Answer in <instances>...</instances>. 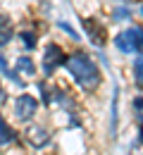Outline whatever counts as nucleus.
Here are the masks:
<instances>
[{"mask_svg": "<svg viewBox=\"0 0 143 155\" xmlns=\"http://www.w3.org/2000/svg\"><path fill=\"white\" fill-rule=\"evenodd\" d=\"M64 69L69 72V77L74 79V84L86 91V93H93L98 86H100V67L96 64V60L86 53H72L67 55L64 62Z\"/></svg>", "mask_w": 143, "mask_h": 155, "instance_id": "nucleus-1", "label": "nucleus"}, {"mask_svg": "<svg viewBox=\"0 0 143 155\" xmlns=\"http://www.w3.org/2000/svg\"><path fill=\"white\" fill-rule=\"evenodd\" d=\"M38 112V100L36 96H31V93H19V96L12 98V105H10V115L15 122H24V124H29L34 117Z\"/></svg>", "mask_w": 143, "mask_h": 155, "instance_id": "nucleus-2", "label": "nucleus"}, {"mask_svg": "<svg viewBox=\"0 0 143 155\" xmlns=\"http://www.w3.org/2000/svg\"><path fill=\"white\" fill-rule=\"evenodd\" d=\"M64 62H67V53H64V48H62L60 43H55V41H48V45L43 48V60H41V69H43V77H53L60 67H64Z\"/></svg>", "mask_w": 143, "mask_h": 155, "instance_id": "nucleus-3", "label": "nucleus"}, {"mask_svg": "<svg viewBox=\"0 0 143 155\" xmlns=\"http://www.w3.org/2000/svg\"><path fill=\"white\" fill-rule=\"evenodd\" d=\"M115 45L124 55H134V53H143V29L141 26H129L115 36Z\"/></svg>", "mask_w": 143, "mask_h": 155, "instance_id": "nucleus-4", "label": "nucleus"}, {"mask_svg": "<svg viewBox=\"0 0 143 155\" xmlns=\"http://www.w3.org/2000/svg\"><path fill=\"white\" fill-rule=\"evenodd\" d=\"M81 29L86 31V38L91 41L96 48H102L107 43V29H105V21L98 17H81Z\"/></svg>", "mask_w": 143, "mask_h": 155, "instance_id": "nucleus-5", "label": "nucleus"}, {"mask_svg": "<svg viewBox=\"0 0 143 155\" xmlns=\"http://www.w3.org/2000/svg\"><path fill=\"white\" fill-rule=\"evenodd\" d=\"M17 31H15V19L7 12H0V53L15 41Z\"/></svg>", "mask_w": 143, "mask_h": 155, "instance_id": "nucleus-6", "label": "nucleus"}, {"mask_svg": "<svg viewBox=\"0 0 143 155\" xmlns=\"http://www.w3.org/2000/svg\"><path fill=\"white\" fill-rule=\"evenodd\" d=\"M15 72L24 79H34L38 74V64L34 62V58H29V55H17V58H15Z\"/></svg>", "mask_w": 143, "mask_h": 155, "instance_id": "nucleus-7", "label": "nucleus"}, {"mask_svg": "<svg viewBox=\"0 0 143 155\" xmlns=\"http://www.w3.org/2000/svg\"><path fill=\"white\" fill-rule=\"evenodd\" d=\"M15 38L19 41L21 48H24V50H29V53H34V50L38 48V31H36L34 26H29V29H19Z\"/></svg>", "mask_w": 143, "mask_h": 155, "instance_id": "nucleus-8", "label": "nucleus"}, {"mask_svg": "<svg viewBox=\"0 0 143 155\" xmlns=\"http://www.w3.org/2000/svg\"><path fill=\"white\" fill-rule=\"evenodd\" d=\"M19 138V134H17V129L10 124V119L0 112V146H10V143H15Z\"/></svg>", "mask_w": 143, "mask_h": 155, "instance_id": "nucleus-9", "label": "nucleus"}, {"mask_svg": "<svg viewBox=\"0 0 143 155\" xmlns=\"http://www.w3.org/2000/svg\"><path fill=\"white\" fill-rule=\"evenodd\" d=\"M55 24H57V29H60L62 34H67V36H69L72 41H81V36H79V31H76V29H74V26H72L69 21H64V19H57Z\"/></svg>", "mask_w": 143, "mask_h": 155, "instance_id": "nucleus-10", "label": "nucleus"}, {"mask_svg": "<svg viewBox=\"0 0 143 155\" xmlns=\"http://www.w3.org/2000/svg\"><path fill=\"white\" fill-rule=\"evenodd\" d=\"M110 17H112V21H126V19H131V10L124 7V5H117Z\"/></svg>", "mask_w": 143, "mask_h": 155, "instance_id": "nucleus-11", "label": "nucleus"}, {"mask_svg": "<svg viewBox=\"0 0 143 155\" xmlns=\"http://www.w3.org/2000/svg\"><path fill=\"white\" fill-rule=\"evenodd\" d=\"M134 74H136V81L143 84V58H138L134 62Z\"/></svg>", "mask_w": 143, "mask_h": 155, "instance_id": "nucleus-12", "label": "nucleus"}, {"mask_svg": "<svg viewBox=\"0 0 143 155\" xmlns=\"http://www.w3.org/2000/svg\"><path fill=\"white\" fill-rule=\"evenodd\" d=\"M7 105H10V96H7V91H5V86H2V81H0V110L7 107Z\"/></svg>", "mask_w": 143, "mask_h": 155, "instance_id": "nucleus-13", "label": "nucleus"}, {"mask_svg": "<svg viewBox=\"0 0 143 155\" xmlns=\"http://www.w3.org/2000/svg\"><path fill=\"white\" fill-rule=\"evenodd\" d=\"M141 15H143V7H141Z\"/></svg>", "mask_w": 143, "mask_h": 155, "instance_id": "nucleus-14", "label": "nucleus"}]
</instances>
